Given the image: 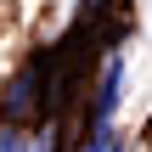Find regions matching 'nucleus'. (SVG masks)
I'll list each match as a JSON object with an SVG mask.
<instances>
[{
  "label": "nucleus",
  "instance_id": "f257e3e1",
  "mask_svg": "<svg viewBox=\"0 0 152 152\" xmlns=\"http://www.w3.org/2000/svg\"><path fill=\"white\" fill-rule=\"evenodd\" d=\"M118 90H124V62L107 56V73H102V90H96V124L107 130V118L118 113Z\"/></svg>",
  "mask_w": 152,
  "mask_h": 152
},
{
  "label": "nucleus",
  "instance_id": "7ed1b4c3",
  "mask_svg": "<svg viewBox=\"0 0 152 152\" xmlns=\"http://www.w3.org/2000/svg\"><path fill=\"white\" fill-rule=\"evenodd\" d=\"M107 147H113V135H107V130H96V135H90V147H85V152H107Z\"/></svg>",
  "mask_w": 152,
  "mask_h": 152
},
{
  "label": "nucleus",
  "instance_id": "20e7f679",
  "mask_svg": "<svg viewBox=\"0 0 152 152\" xmlns=\"http://www.w3.org/2000/svg\"><path fill=\"white\" fill-rule=\"evenodd\" d=\"M107 152H124V147H118V135H113V147H107Z\"/></svg>",
  "mask_w": 152,
  "mask_h": 152
},
{
  "label": "nucleus",
  "instance_id": "f03ea898",
  "mask_svg": "<svg viewBox=\"0 0 152 152\" xmlns=\"http://www.w3.org/2000/svg\"><path fill=\"white\" fill-rule=\"evenodd\" d=\"M34 113V68H23L17 79H11V96H6V118L17 124V118H28Z\"/></svg>",
  "mask_w": 152,
  "mask_h": 152
}]
</instances>
